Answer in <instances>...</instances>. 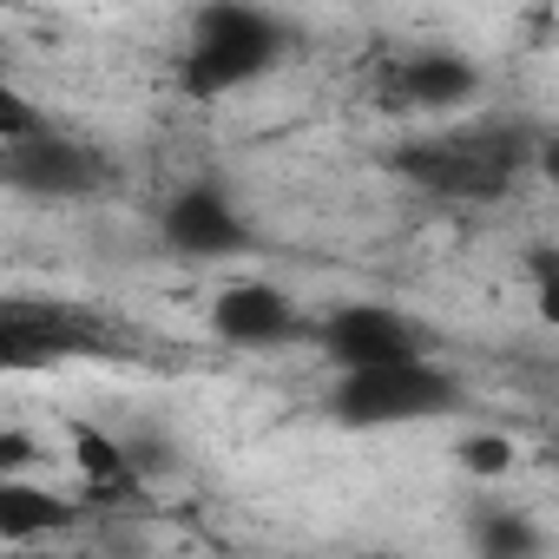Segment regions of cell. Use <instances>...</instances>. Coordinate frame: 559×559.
<instances>
[{
	"label": "cell",
	"mask_w": 559,
	"mask_h": 559,
	"mask_svg": "<svg viewBox=\"0 0 559 559\" xmlns=\"http://www.w3.org/2000/svg\"><path fill=\"white\" fill-rule=\"evenodd\" d=\"M67 356H106V323L73 304H34V297L0 304V362L8 369H53Z\"/></svg>",
	"instance_id": "277c9868"
},
{
	"label": "cell",
	"mask_w": 559,
	"mask_h": 559,
	"mask_svg": "<svg viewBox=\"0 0 559 559\" xmlns=\"http://www.w3.org/2000/svg\"><path fill=\"white\" fill-rule=\"evenodd\" d=\"M40 461V441L27 435V428H0V480L8 474H27Z\"/></svg>",
	"instance_id": "2e32d148"
},
{
	"label": "cell",
	"mask_w": 559,
	"mask_h": 559,
	"mask_svg": "<svg viewBox=\"0 0 559 559\" xmlns=\"http://www.w3.org/2000/svg\"><path fill=\"white\" fill-rule=\"evenodd\" d=\"M0 178L27 198H86V191H99L106 158L86 139H67V132L47 126L21 145H0Z\"/></svg>",
	"instance_id": "52a82bcc"
},
{
	"label": "cell",
	"mask_w": 559,
	"mask_h": 559,
	"mask_svg": "<svg viewBox=\"0 0 559 559\" xmlns=\"http://www.w3.org/2000/svg\"><path fill=\"white\" fill-rule=\"evenodd\" d=\"M480 93V67L454 47H421L382 73V99L402 112H461Z\"/></svg>",
	"instance_id": "30bf717a"
},
{
	"label": "cell",
	"mask_w": 559,
	"mask_h": 559,
	"mask_svg": "<svg viewBox=\"0 0 559 559\" xmlns=\"http://www.w3.org/2000/svg\"><path fill=\"white\" fill-rule=\"evenodd\" d=\"M34 132H47L40 106H34L21 86H8V93H0V145H21V139H34Z\"/></svg>",
	"instance_id": "9a60e30c"
},
{
	"label": "cell",
	"mask_w": 559,
	"mask_h": 559,
	"mask_svg": "<svg viewBox=\"0 0 559 559\" xmlns=\"http://www.w3.org/2000/svg\"><path fill=\"white\" fill-rule=\"evenodd\" d=\"M467 389L454 369H441L435 356H408V362H376V369H343L330 382V415L343 428H408V421H441L461 415Z\"/></svg>",
	"instance_id": "3957f363"
},
{
	"label": "cell",
	"mask_w": 559,
	"mask_h": 559,
	"mask_svg": "<svg viewBox=\"0 0 559 559\" xmlns=\"http://www.w3.org/2000/svg\"><path fill=\"white\" fill-rule=\"evenodd\" d=\"M474 546L487 559H520V552H539V526L526 513H507V507H487L474 520Z\"/></svg>",
	"instance_id": "4fadbf2b"
},
{
	"label": "cell",
	"mask_w": 559,
	"mask_h": 559,
	"mask_svg": "<svg viewBox=\"0 0 559 559\" xmlns=\"http://www.w3.org/2000/svg\"><path fill=\"white\" fill-rule=\"evenodd\" d=\"M533 145L539 132L493 112V119H474V126H454V132H428V139H402L395 145V178L428 191V198H448V204H493L513 191L520 171H533Z\"/></svg>",
	"instance_id": "6da1fadb"
},
{
	"label": "cell",
	"mask_w": 559,
	"mask_h": 559,
	"mask_svg": "<svg viewBox=\"0 0 559 559\" xmlns=\"http://www.w3.org/2000/svg\"><path fill=\"white\" fill-rule=\"evenodd\" d=\"M552 454H559V441H552Z\"/></svg>",
	"instance_id": "d6986e66"
},
{
	"label": "cell",
	"mask_w": 559,
	"mask_h": 559,
	"mask_svg": "<svg viewBox=\"0 0 559 559\" xmlns=\"http://www.w3.org/2000/svg\"><path fill=\"white\" fill-rule=\"evenodd\" d=\"M276 60H284V21L263 14L257 0H211L185 34L178 86L191 99H224V93L263 80Z\"/></svg>",
	"instance_id": "7a4b0ae2"
},
{
	"label": "cell",
	"mask_w": 559,
	"mask_h": 559,
	"mask_svg": "<svg viewBox=\"0 0 559 559\" xmlns=\"http://www.w3.org/2000/svg\"><path fill=\"white\" fill-rule=\"evenodd\" d=\"M310 343L317 356L343 376V369H376V362H408V356H428L421 349V330L389 310V304H336L330 317L310 323Z\"/></svg>",
	"instance_id": "5b68a950"
},
{
	"label": "cell",
	"mask_w": 559,
	"mask_h": 559,
	"mask_svg": "<svg viewBox=\"0 0 559 559\" xmlns=\"http://www.w3.org/2000/svg\"><path fill=\"white\" fill-rule=\"evenodd\" d=\"M67 461H73L80 493H86L93 507H139L145 487H152V474H145L139 454H132V435H112V428H99V421H86V415L67 421Z\"/></svg>",
	"instance_id": "9c48e42d"
},
{
	"label": "cell",
	"mask_w": 559,
	"mask_h": 559,
	"mask_svg": "<svg viewBox=\"0 0 559 559\" xmlns=\"http://www.w3.org/2000/svg\"><path fill=\"white\" fill-rule=\"evenodd\" d=\"M73 8H126V0H73Z\"/></svg>",
	"instance_id": "ac0fdd59"
},
{
	"label": "cell",
	"mask_w": 559,
	"mask_h": 559,
	"mask_svg": "<svg viewBox=\"0 0 559 559\" xmlns=\"http://www.w3.org/2000/svg\"><path fill=\"white\" fill-rule=\"evenodd\" d=\"M211 336L237 343V349H276L290 336H310L297 297L284 284H270V276H243V284H224L211 297Z\"/></svg>",
	"instance_id": "ba28073f"
},
{
	"label": "cell",
	"mask_w": 559,
	"mask_h": 559,
	"mask_svg": "<svg viewBox=\"0 0 559 559\" xmlns=\"http://www.w3.org/2000/svg\"><path fill=\"white\" fill-rule=\"evenodd\" d=\"M158 237L171 257H191V263H211V257H243L250 250V224L243 211L230 204L224 185L198 178V185H178L158 211Z\"/></svg>",
	"instance_id": "8992f818"
},
{
	"label": "cell",
	"mask_w": 559,
	"mask_h": 559,
	"mask_svg": "<svg viewBox=\"0 0 559 559\" xmlns=\"http://www.w3.org/2000/svg\"><path fill=\"white\" fill-rule=\"evenodd\" d=\"M533 171L559 191V126H539V145H533Z\"/></svg>",
	"instance_id": "e0dca14e"
},
{
	"label": "cell",
	"mask_w": 559,
	"mask_h": 559,
	"mask_svg": "<svg viewBox=\"0 0 559 559\" xmlns=\"http://www.w3.org/2000/svg\"><path fill=\"white\" fill-rule=\"evenodd\" d=\"M67 526H80L73 500H60L53 487H34L21 474L0 480V546H34V539H53Z\"/></svg>",
	"instance_id": "8fae6325"
},
{
	"label": "cell",
	"mask_w": 559,
	"mask_h": 559,
	"mask_svg": "<svg viewBox=\"0 0 559 559\" xmlns=\"http://www.w3.org/2000/svg\"><path fill=\"white\" fill-rule=\"evenodd\" d=\"M454 467H461L467 480H507V474L520 467V441H513L507 428H467V435L454 441Z\"/></svg>",
	"instance_id": "7c38bea8"
},
{
	"label": "cell",
	"mask_w": 559,
	"mask_h": 559,
	"mask_svg": "<svg viewBox=\"0 0 559 559\" xmlns=\"http://www.w3.org/2000/svg\"><path fill=\"white\" fill-rule=\"evenodd\" d=\"M526 297H533V317L546 330H559V243L526 250Z\"/></svg>",
	"instance_id": "5bb4252c"
}]
</instances>
